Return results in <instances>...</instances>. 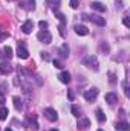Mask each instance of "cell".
Returning <instances> with one entry per match:
<instances>
[{"label":"cell","mask_w":130,"mask_h":131,"mask_svg":"<svg viewBox=\"0 0 130 131\" xmlns=\"http://www.w3.org/2000/svg\"><path fill=\"white\" fill-rule=\"evenodd\" d=\"M83 64L86 66V67H89V69H94V70H98V69H99V67H98V60H97V57H94V55L83 58Z\"/></svg>","instance_id":"obj_1"},{"label":"cell","mask_w":130,"mask_h":131,"mask_svg":"<svg viewBox=\"0 0 130 131\" xmlns=\"http://www.w3.org/2000/svg\"><path fill=\"white\" fill-rule=\"evenodd\" d=\"M37 38L41 41V43H46V44H49L51 41H52V35L49 31H46V29H43V31H40V32L37 34Z\"/></svg>","instance_id":"obj_2"},{"label":"cell","mask_w":130,"mask_h":131,"mask_svg":"<svg viewBox=\"0 0 130 131\" xmlns=\"http://www.w3.org/2000/svg\"><path fill=\"white\" fill-rule=\"evenodd\" d=\"M44 116L51 121V122H55L57 119H58V114H57V111L54 110V108H44Z\"/></svg>","instance_id":"obj_3"},{"label":"cell","mask_w":130,"mask_h":131,"mask_svg":"<svg viewBox=\"0 0 130 131\" xmlns=\"http://www.w3.org/2000/svg\"><path fill=\"white\" fill-rule=\"evenodd\" d=\"M97 96H98V89H95V87L84 92V99H86V101H94Z\"/></svg>","instance_id":"obj_4"},{"label":"cell","mask_w":130,"mask_h":131,"mask_svg":"<svg viewBox=\"0 0 130 131\" xmlns=\"http://www.w3.org/2000/svg\"><path fill=\"white\" fill-rule=\"evenodd\" d=\"M17 57H18V58H22V60H26V58L29 57V52H28V49H26L23 44H18V49H17Z\"/></svg>","instance_id":"obj_5"},{"label":"cell","mask_w":130,"mask_h":131,"mask_svg":"<svg viewBox=\"0 0 130 131\" xmlns=\"http://www.w3.org/2000/svg\"><path fill=\"white\" fill-rule=\"evenodd\" d=\"M11 72H12V66L9 64L8 61L0 63V73H2V75H9Z\"/></svg>","instance_id":"obj_6"},{"label":"cell","mask_w":130,"mask_h":131,"mask_svg":"<svg viewBox=\"0 0 130 131\" xmlns=\"http://www.w3.org/2000/svg\"><path fill=\"white\" fill-rule=\"evenodd\" d=\"M32 29H34V21L32 20H26V21L22 25V31H23L25 34H31Z\"/></svg>","instance_id":"obj_7"},{"label":"cell","mask_w":130,"mask_h":131,"mask_svg":"<svg viewBox=\"0 0 130 131\" xmlns=\"http://www.w3.org/2000/svg\"><path fill=\"white\" fill-rule=\"evenodd\" d=\"M106 102H109L110 105H113V104H116L118 102V95L116 93H106Z\"/></svg>","instance_id":"obj_8"},{"label":"cell","mask_w":130,"mask_h":131,"mask_svg":"<svg viewBox=\"0 0 130 131\" xmlns=\"http://www.w3.org/2000/svg\"><path fill=\"white\" fill-rule=\"evenodd\" d=\"M90 127V121L89 119H86V117H81V119H78V128L81 130H87Z\"/></svg>","instance_id":"obj_9"},{"label":"cell","mask_w":130,"mask_h":131,"mask_svg":"<svg viewBox=\"0 0 130 131\" xmlns=\"http://www.w3.org/2000/svg\"><path fill=\"white\" fill-rule=\"evenodd\" d=\"M90 6H92V9H95L98 12H106V5H103L101 2H92Z\"/></svg>","instance_id":"obj_10"},{"label":"cell","mask_w":130,"mask_h":131,"mask_svg":"<svg viewBox=\"0 0 130 131\" xmlns=\"http://www.w3.org/2000/svg\"><path fill=\"white\" fill-rule=\"evenodd\" d=\"M89 20H90L92 23L98 25V26H104V25H106V20H104L103 17H99V15H92V17H89Z\"/></svg>","instance_id":"obj_11"},{"label":"cell","mask_w":130,"mask_h":131,"mask_svg":"<svg viewBox=\"0 0 130 131\" xmlns=\"http://www.w3.org/2000/svg\"><path fill=\"white\" fill-rule=\"evenodd\" d=\"M73 31H75V32L78 34V35H83V37L89 34V29H87L86 26H83V25H77V26L73 28Z\"/></svg>","instance_id":"obj_12"},{"label":"cell","mask_w":130,"mask_h":131,"mask_svg":"<svg viewBox=\"0 0 130 131\" xmlns=\"http://www.w3.org/2000/svg\"><path fill=\"white\" fill-rule=\"evenodd\" d=\"M58 78H60V81H61L63 84H69V82H70V75H69V72H61Z\"/></svg>","instance_id":"obj_13"},{"label":"cell","mask_w":130,"mask_h":131,"mask_svg":"<svg viewBox=\"0 0 130 131\" xmlns=\"http://www.w3.org/2000/svg\"><path fill=\"white\" fill-rule=\"evenodd\" d=\"M2 52H3V53H2V57H5V58H8V60H11V58H12V49H11L9 46H5Z\"/></svg>","instance_id":"obj_14"},{"label":"cell","mask_w":130,"mask_h":131,"mask_svg":"<svg viewBox=\"0 0 130 131\" xmlns=\"http://www.w3.org/2000/svg\"><path fill=\"white\" fill-rule=\"evenodd\" d=\"M115 128L119 130V131H130V125L127 124V122H118Z\"/></svg>","instance_id":"obj_15"},{"label":"cell","mask_w":130,"mask_h":131,"mask_svg":"<svg viewBox=\"0 0 130 131\" xmlns=\"http://www.w3.org/2000/svg\"><path fill=\"white\" fill-rule=\"evenodd\" d=\"M70 111H72V114H73L75 117H80V116H81V110H80L77 105H72V107H70Z\"/></svg>","instance_id":"obj_16"},{"label":"cell","mask_w":130,"mask_h":131,"mask_svg":"<svg viewBox=\"0 0 130 131\" xmlns=\"http://www.w3.org/2000/svg\"><path fill=\"white\" fill-rule=\"evenodd\" d=\"M14 105H15V108H17V110H22V108H23L22 99L18 98V96H14Z\"/></svg>","instance_id":"obj_17"},{"label":"cell","mask_w":130,"mask_h":131,"mask_svg":"<svg viewBox=\"0 0 130 131\" xmlns=\"http://www.w3.org/2000/svg\"><path fill=\"white\" fill-rule=\"evenodd\" d=\"M8 114H9V113H8V108L2 107V108H0V121H5V119L8 117Z\"/></svg>","instance_id":"obj_18"},{"label":"cell","mask_w":130,"mask_h":131,"mask_svg":"<svg viewBox=\"0 0 130 131\" xmlns=\"http://www.w3.org/2000/svg\"><path fill=\"white\" fill-rule=\"evenodd\" d=\"M60 52H61V57H63V58H66V57H67V55H69V46H67V44H63V47H61V50H60Z\"/></svg>","instance_id":"obj_19"},{"label":"cell","mask_w":130,"mask_h":131,"mask_svg":"<svg viewBox=\"0 0 130 131\" xmlns=\"http://www.w3.org/2000/svg\"><path fill=\"white\" fill-rule=\"evenodd\" d=\"M97 119L99 122H104L106 121V114L103 113V110H97Z\"/></svg>","instance_id":"obj_20"},{"label":"cell","mask_w":130,"mask_h":131,"mask_svg":"<svg viewBox=\"0 0 130 131\" xmlns=\"http://www.w3.org/2000/svg\"><path fill=\"white\" fill-rule=\"evenodd\" d=\"M60 2H61V0H46V3H48V5H49L51 8H55V6L58 8V5H60Z\"/></svg>","instance_id":"obj_21"},{"label":"cell","mask_w":130,"mask_h":131,"mask_svg":"<svg viewBox=\"0 0 130 131\" xmlns=\"http://www.w3.org/2000/svg\"><path fill=\"white\" fill-rule=\"evenodd\" d=\"M38 26H40L41 29H46V28H48V21H44V20H40V21H38Z\"/></svg>","instance_id":"obj_22"},{"label":"cell","mask_w":130,"mask_h":131,"mask_svg":"<svg viewBox=\"0 0 130 131\" xmlns=\"http://www.w3.org/2000/svg\"><path fill=\"white\" fill-rule=\"evenodd\" d=\"M78 0H70V8H73V9H77L78 8Z\"/></svg>","instance_id":"obj_23"},{"label":"cell","mask_w":130,"mask_h":131,"mask_svg":"<svg viewBox=\"0 0 130 131\" xmlns=\"http://www.w3.org/2000/svg\"><path fill=\"white\" fill-rule=\"evenodd\" d=\"M55 14H57V17H58V18H60V21H61V23H63V25H64V21H66L64 15H63V14H61V12H55Z\"/></svg>","instance_id":"obj_24"},{"label":"cell","mask_w":130,"mask_h":131,"mask_svg":"<svg viewBox=\"0 0 130 131\" xmlns=\"http://www.w3.org/2000/svg\"><path fill=\"white\" fill-rule=\"evenodd\" d=\"M54 66H55L57 69H61V67H63V66H61V63H60L58 60H54Z\"/></svg>","instance_id":"obj_25"},{"label":"cell","mask_w":130,"mask_h":131,"mask_svg":"<svg viewBox=\"0 0 130 131\" xmlns=\"http://www.w3.org/2000/svg\"><path fill=\"white\" fill-rule=\"evenodd\" d=\"M58 29H60V34H61V37H64L66 32H64V25H63V23H61V26H60Z\"/></svg>","instance_id":"obj_26"},{"label":"cell","mask_w":130,"mask_h":131,"mask_svg":"<svg viewBox=\"0 0 130 131\" xmlns=\"http://www.w3.org/2000/svg\"><path fill=\"white\" fill-rule=\"evenodd\" d=\"M28 5H29V6H28V9H34V8H35V6H34V5H35V2H34V0H29V2H28Z\"/></svg>","instance_id":"obj_27"},{"label":"cell","mask_w":130,"mask_h":131,"mask_svg":"<svg viewBox=\"0 0 130 131\" xmlns=\"http://www.w3.org/2000/svg\"><path fill=\"white\" fill-rule=\"evenodd\" d=\"M67 98L70 99V101H73V98H75V95H73L72 92H67Z\"/></svg>","instance_id":"obj_28"},{"label":"cell","mask_w":130,"mask_h":131,"mask_svg":"<svg viewBox=\"0 0 130 131\" xmlns=\"http://www.w3.org/2000/svg\"><path fill=\"white\" fill-rule=\"evenodd\" d=\"M116 79H115V75L113 73H110V82H115Z\"/></svg>","instance_id":"obj_29"},{"label":"cell","mask_w":130,"mask_h":131,"mask_svg":"<svg viewBox=\"0 0 130 131\" xmlns=\"http://www.w3.org/2000/svg\"><path fill=\"white\" fill-rule=\"evenodd\" d=\"M0 104H2V105L5 104V96H3V95H0Z\"/></svg>","instance_id":"obj_30"},{"label":"cell","mask_w":130,"mask_h":131,"mask_svg":"<svg viewBox=\"0 0 130 131\" xmlns=\"http://www.w3.org/2000/svg\"><path fill=\"white\" fill-rule=\"evenodd\" d=\"M124 25H126V26H127V28H129V18H127V17H126V18H124Z\"/></svg>","instance_id":"obj_31"},{"label":"cell","mask_w":130,"mask_h":131,"mask_svg":"<svg viewBox=\"0 0 130 131\" xmlns=\"http://www.w3.org/2000/svg\"><path fill=\"white\" fill-rule=\"evenodd\" d=\"M41 57H43V58H44V60H49V55H48V53H43V55H41Z\"/></svg>","instance_id":"obj_32"},{"label":"cell","mask_w":130,"mask_h":131,"mask_svg":"<svg viewBox=\"0 0 130 131\" xmlns=\"http://www.w3.org/2000/svg\"><path fill=\"white\" fill-rule=\"evenodd\" d=\"M5 131H12V130H11V128H6V130H5Z\"/></svg>","instance_id":"obj_33"},{"label":"cell","mask_w":130,"mask_h":131,"mask_svg":"<svg viewBox=\"0 0 130 131\" xmlns=\"http://www.w3.org/2000/svg\"><path fill=\"white\" fill-rule=\"evenodd\" d=\"M0 32H2V29H0ZM0 37H2V34H0Z\"/></svg>","instance_id":"obj_34"},{"label":"cell","mask_w":130,"mask_h":131,"mask_svg":"<svg viewBox=\"0 0 130 131\" xmlns=\"http://www.w3.org/2000/svg\"><path fill=\"white\" fill-rule=\"evenodd\" d=\"M8 2H14V0H8Z\"/></svg>","instance_id":"obj_35"},{"label":"cell","mask_w":130,"mask_h":131,"mask_svg":"<svg viewBox=\"0 0 130 131\" xmlns=\"http://www.w3.org/2000/svg\"><path fill=\"white\" fill-rule=\"evenodd\" d=\"M98 131H104V130H98Z\"/></svg>","instance_id":"obj_36"},{"label":"cell","mask_w":130,"mask_h":131,"mask_svg":"<svg viewBox=\"0 0 130 131\" xmlns=\"http://www.w3.org/2000/svg\"><path fill=\"white\" fill-rule=\"evenodd\" d=\"M51 131H57V130H51Z\"/></svg>","instance_id":"obj_37"}]
</instances>
